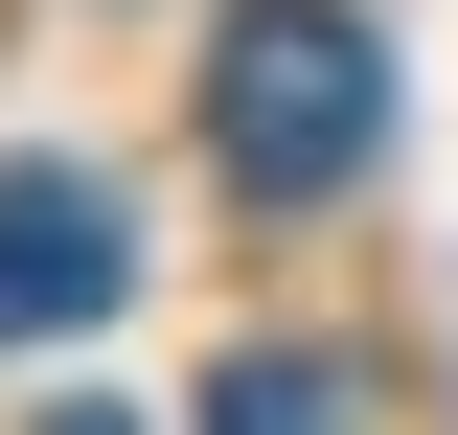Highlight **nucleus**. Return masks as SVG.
<instances>
[{
    "instance_id": "obj_1",
    "label": "nucleus",
    "mask_w": 458,
    "mask_h": 435,
    "mask_svg": "<svg viewBox=\"0 0 458 435\" xmlns=\"http://www.w3.org/2000/svg\"><path fill=\"white\" fill-rule=\"evenodd\" d=\"M207 161L252 207H344V183L390 161V47L344 23V0H229L207 47Z\"/></svg>"
},
{
    "instance_id": "obj_2",
    "label": "nucleus",
    "mask_w": 458,
    "mask_h": 435,
    "mask_svg": "<svg viewBox=\"0 0 458 435\" xmlns=\"http://www.w3.org/2000/svg\"><path fill=\"white\" fill-rule=\"evenodd\" d=\"M138 298V207L92 161H0V344H69Z\"/></svg>"
},
{
    "instance_id": "obj_3",
    "label": "nucleus",
    "mask_w": 458,
    "mask_h": 435,
    "mask_svg": "<svg viewBox=\"0 0 458 435\" xmlns=\"http://www.w3.org/2000/svg\"><path fill=\"white\" fill-rule=\"evenodd\" d=\"M207 435H367V389H344L321 344H229V367H207Z\"/></svg>"
},
{
    "instance_id": "obj_4",
    "label": "nucleus",
    "mask_w": 458,
    "mask_h": 435,
    "mask_svg": "<svg viewBox=\"0 0 458 435\" xmlns=\"http://www.w3.org/2000/svg\"><path fill=\"white\" fill-rule=\"evenodd\" d=\"M47 435H138V413H47Z\"/></svg>"
}]
</instances>
